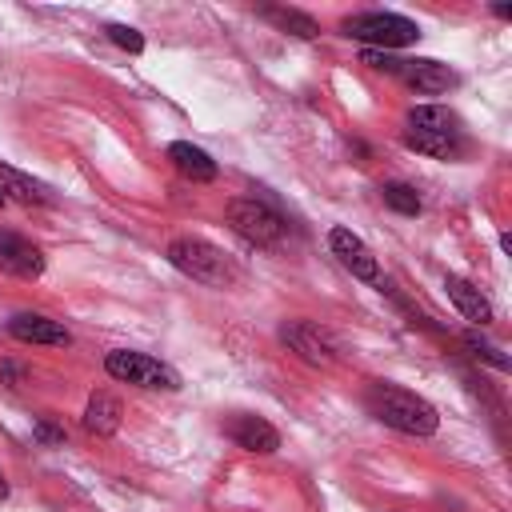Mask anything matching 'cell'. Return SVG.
<instances>
[{
  "label": "cell",
  "instance_id": "1",
  "mask_svg": "<svg viewBox=\"0 0 512 512\" xmlns=\"http://www.w3.org/2000/svg\"><path fill=\"white\" fill-rule=\"evenodd\" d=\"M364 408L380 424H388V428H396L404 436H432L440 428V416L424 396H416V392H408L400 384H388V380H372L368 384Z\"/></svg>",
  "mask_w": 512,
  "mask_h": 512
},
{
  "label": "cell",
  "instance_id": "2",
  "mask_svg": "<svg viewBox=\"0 0 512 512\" xmlns=\"http://www.w3.org/2000/svg\"><path fill=\"white\" fill-rule=\"evenodd\" d=\"M168 260H172L176 272H184V276H192V280H200V284H212V288H224V284L236 280L232 260H228L216 244H208V240H200V236H180V240H172V244H168Z\"/></svg>",
  "mask_w": 512,
  "mask_h": 512
},
{
  "label": "cell",
  "instance_id": "3",
  "mask_svg": "<svg viewBox=\"0 0 512 512\" xmlns=\"http://www.w3.org/2000/svg\"><path fill=\"white\" fill-rule=\"evenodd\" d=\"M340 32L348 40H364L368 48H380V52H392V48H404V44L420 40V24L408 20V16H396V12H356V16H344Z\"/></svg>",
  "mask_w": 512,
  "mask_h": 512
},
{
  "label": "cell",
  "instance_id": "4",
  "mask_svg": "<svg viewBox=\"0 0 512 512\" xmlns=\"http://www.w3.org/2000/svg\"><path fill=\"white\" fill-rule=\"evenodd\" d=\"M104 368H108V376H116L124 384H136V388H164V392H176L180 388V372L168 368L164 360L148 356V352L116 348V352L104 356Z\"/></svg>",
  "mask_w": 512,
  "mask_h": 512
},
{
  "label": "cell",
  "instance_id": "5",
  "mask_svg": "<svg viewBox=\"0 0 512 512\" xmlns=\"http://www.w3.org/2000/svg\"><path fill=\"white\" fill-rule=\"evenodd\" d=\"M228 224L236 236H244L248 244L256 248H272L280 236H284V216L256 200V196H240V200H228Z\"/></svg>",
  "mask_w": 512,
  "mask_h": 512
},
{
  "label": "cell",
  "instance_id": "6",
  "mask_svg": "<svg viewBox=\"0 0 512 512\" xmlns=\"http://www.w3.org/2000/svg\"><path fill=\"white\" fill-rule=\"evenodd\" d=\"M280 340L288 344V352H296V356H300L304 364H312V368L336 364L332 340H328L316 324H308V320H284V324H280Z\"/></svg>",
  "mask_w": 512,
  "mask_h": 512
},
{
  "label": "cell",
  "instance_id": "7",
  "mask_svg": "<svg viewBox=\"0 0 512 512\" xmlns=\"http://www.w3.org/2000/svg\"><path fill=\"white\" fill-rule=\"evenodd\" d=\"M328 248H332V256H336L356 280L384 284V280H380V264H376V256L368 252V244H364L352 228H332V232H328Z\"/></svg>",
  "mask_w": 512,
  "mask_h": 512
},
{
  "label": "cell",
  "instance_id": "8",
  "mask_svg": "<svg viewBox=\"0 0 512 512\" xmlns=\"http://www.w3.org/2000/svg\"><path fill=\"white\" fill-rule=\"evenodd\" d=\"M0 272L20 276V280H36L44 272V252L32 240H24L20 232L0 228Z\"/></svg>",
  "mask_w": 512,
  "mask_h": 512
},
{
  "label": "cell",
  "instance_id": "9",
  "mask_svg": "<svg viewBox=\"0 0 512 512\" xmlns=\"http://www.w3.org/2000/svg\"><path fill=\"white\" fill-rule=\"evenodd\" d=\"M400 80H404L408 88L424 92V96H440V92L456 88L460 76H456L448 64H440V60H404V64H400Z\"/></svg>",
  "mask_w": 512,
  "mask_h": 512
},
{
  "label": "cell",
  "instance_id": "10",
  "mask_svg": "<svg viewBox=\"0 0 512 512\" xmlns=\"http://www.w3.org/2000/svg\"><path fill=\"white\" fill-rule=\"evenodd\" d=\"M8 332L20 344H72L68 328L56 324V320H48V316H40V312H16L8 320Z\"/></svg>",
  "mask_w": 512,
  "mask_h": 512
},
{
  "label": "cell",
  "instance_id": "11",
  "mask_svg": "<svg viewBox=\"0 0 512 512\" xmlns=\"http://www.w3.org/2000/svg\"><path fill=\"white\" fill-rule=\"evenodd\" d=\"M228 436H232L240 448L260 452V456H268V452L280 448V432H276L264 416H236V420L228 424Z\"/></svg>",
  "mask_w": 512,
  "mask_h": 512
},
{
  "label": "cell",
  "instance_id": "12",
  "mask_svg": "<svg viewBox=\"0 0 512 512\" xmlns=\"http://www.w3.org/2000/svg\"><path fill=\"white\" fill-rule=\"evenodd\" d=\"M444 288H448V300L456 304V312H460L464 320H472L476 328L492 324V304H488V296H480V288H472V284L460 280V276H444Z\"/></svg>",
  "mask_w": 512,
  "mask_h": 512
},
{
  "label": "cell",
  "instance_id": "13",
  "mask_svg": "<svg viewBox=\"0 0 512 512\" xmlns=\"http://www.w3.org/2000/svg\"><path fill=\"white\" fill-rule=\"evenodd\" d=\"M168 160L176 164V172H180V176H188V180H196V184H208V180H216V160H212L204 148L188 144V140H176V144H168Z\"/></svg>",
  "mask_w": 512,
  "mask_h": 512
},
{
  "label": "cell",
  "instance_id": "14",
  "mask_svg": "<svg viewBox=\"0 0 512 512\" xmlns=\"http://www.w3.org/2000/svg\"><path fill=\"white\" fill-rule=\"evenodd\" d=\"M120 420H124V408H120V400L112 392H96L88 400V408H84V428L92 436H112L120 428Z\"/></svg>",
  "mask_w": 512,
  "mask_h": 512
},
{
  "label": "cell",
  "instance_id": "15",
  "mask_svg": "<svg viewBox=\"0 0 512 512\" xmlns=\"http://www.w3.org/2000/svg\"><path fill=\"white\" fill-rule=\"evenodd\" d=\"M0 196L20 200V204H52V192L44 184H36L32 176L16 172L12 164H0Z\"/></svg>",
  "mask_w": 512,
  "mask_h": 512
},
{
  "label": "cell",
  "instance_id": "16",
  "mask_svg": "<svg viewBox=\"0 0 512 512\" xmlns=\"http://www.w3.org/2000/svg\"><path fill=\"white\" fill-rule=\"evenodd\" d=\"M404 144L412 152H424V156H436V160H452L460 156V132H404Z\"/></svg>",
  "mask_w": 512,
  "mask_h": 512
},
{
  "label": "cell",
  "instance_id": "17",
  "mask_svg": "<svg viewBox=\"0 0 512 512\" xmlns=\"http://www.w3.org/2000/svg\"><path fill=\"white\" fill-rule=\"evenodd\" d=\"M260 16L268 24H276L280 32H292L300 40H316L320 36V24L308 16V12H296V8H260Z\"/></svg>",
  "mask_w": 512,
  "mask_h": 512
},
{
  "label": "cell",
  "instance_id": "18",
  "mask_svg": "<svg viewBox=\"0 0 512 512\" xmlns=\"http://www.w3.org/2000/svg\"><path fill=\"white\" fill-rule=\"evenodd\" d=\"M408 128L412 132H460L456 116L444 104H416V108H408Z\"/></svg>",
  "mask_w": 512,
  "mask_h": 512
},
{
  "label": "cell",
  "instance_id": "19",
  "mask_svg": "<svg viewBox=\"0 0 512 512\" xmlns=\"http://www.w3.org/2000/svg\"><path fill=\"white\" fill-rule=\"evenodd\" d=\"M380 196H384V204L392 208V212H400V216H420V192L412 188V184H404V180H392V184H384L380 188Z\"/></svg>",
  "mask_w": 512,
  "mask_h": 512
},
{
  "label": "cell",
  "instance_id": "20",
  "mask_svg": "<svg viewBox=\"0 0 512 512\" xmlns=\"http://www.w3.org/2000/svg\"><path fill=\"white\" fill-rule=\"evenodd\" d=\"M464 344H468V352H472V356H480V360H488L492 368H500V372L508 368V356H504V352H500L496 344H488V340H484L480 332H464Z\"/></svg>",
  "mask_w": 512,
  "mask_h": 512
},
{
  "label": "cell",
  "instance_id": "21",
  "mask_svg": "<svg viewBox=\"0 0 512 512\" xmlns=\"http://www.w3.org/2000/svg\"><path fill=\"white\" fill-rule=\"evenodd\" d=\"M104 32H108V40H112L116 48H124V52H132V56L144 52V36H140L132 24H108Z\"/></svg>",
  "mask_w": 512,
  "mask_h": 512
},
{
  "label": "cell",
  "instance_id": "22",
  "mask_svg": "<svg viewBox=\"0 0 512 512\" xmlns=\"http://www.w3.org/2000/svg\"><path fill=\"white\" fill-rule=\"evenodd\" d=\"M360 64H368L372 72H388V76H400V56H392V52H380V48H364L360 52Z\"/></svg>",
  "mask_w": 512,
  "mask_h": 512
},
{
  "label": "cell",
  "instance_id": "23",
  "mask_svg": "<svg viewBox=\"0 0 512 512\" xmlns=\"http://www.w3.org/2000/svg\"><path fill=\"white\" fill-rule=\"evenodd\" d=\"M36 440H44V444H64V428H56L52 420H40V424H36Z\"/></svg>",
  "mask_w": 512,
  "mask_h": 512
},
{
  "label": "cell",
  "instance_id": "24",
  "mask_svg": "<svg viewBox=\"0 0 512 512\" xmlns=\"http://www.w3.org/2000/svg\"><path fill=\"white\" fill-rule=\"evenodd\" d=\"M0 376L16 384V380H24V368H16V364H8V360H4V364H0Z\"/></svg>",
  "mask_w": 512,
  "mask_h": 512
},
{
  "label": "cell",
  "instance_id": "25",
  "mask_svg": "<svg viewBox=\"0 0 512 512\" xmlns=\"http://www.w3.org/2000/svg\"><path fill=\"white\" fill-rule=\"evenodd\" d=\"M4 496H8V480L0 476V500H4Z\"/></svg>",
  "mask_w": 512,
  "mask_h": 512
},
{
  "label": "cell",
  "instance_id": "26",
  "mask_svg": "<svg viewBox=\"0 0 512 512\" xmlns=\"http://www.w3.org/2000/svg\"><path fill=\"white\" fill-rule=\"evenodd\" d=\"M4 204H8V200H4V196H0V208H4Z\"/></svg>",
  "mask_w": 512,
  "mask_h": 512
}]
</instances>
